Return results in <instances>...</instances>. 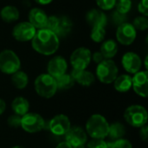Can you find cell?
Instances as JSON below:
<instances>
[{
  "label": "cell",
  "instance_id": "22",
  "mask_svg": "<svg viewBox=\"0 0 148 148\" xmlns=\"http://www.w3.org/2000/svg\"><path fill=\"white\" fill-rule=\"evenodd\" d=\"M19 16L20 14L18 9L13 5H6L0 10L1 19L8 23L16 22L19 19Z\"/></svg>",
  "mask_w": 148,
  "mask_h": 148
},
{
  "label": "cell",
  "instance_id": "5",
  "mask_svg": "<svg viewBox=\"0 0 148 148\" xmlns=\"http://www.w3.org/2000/svg\"><path fill=\"white\" fill-rule=\"evenodd\" d=\"M119 75V69L112 59H105L97 64L95 77L103 84H111Z\"/></svg>",
  "mask_w": 148,
  "mask_h": 148
},
{
  "label": "cell",
  "instance_id": "20",
  "mask_svg": "<svg viewBox=\"0 0 148 148\" xmlns=\"http://www.w3.org/2000/svg\"><path fill=\"white\" fill-rule=\"evenodd\" d=\"M113 83L117 92L121 94L127 93L132 88V76L128 74H122L118 75Z\"/></svg>",
  "mask_w": 148,
  "mask_h": 148
},
{
  "label": "cell",
  "instance_id": "11",
  "mask_svg": "<svg viewBox=\"0 0 148 148\" xmlns=\"http://www.w3.org/2000/svg\"><path fill=\"white\" fill-rule=\"evenodd\" d=\"M136 36L137 30L130 23H122L116 29V39L122 45H131L135 41Z\"/></svg>",
  "mask_w": 148,
  "mask_h": 148
},
{
  "label": "cell",
  "instance_id": "31",
  "mask_svg": "<svg viewBox=\"0 0 148 148\" xmlns=\"http://www.w3.org/2000/svg\"><path fill=\"white\" fill-rule=\"evenodd\" d=\"M97 6L101 10H110L114 8L117 0H95Z\"/></svg>",
  "mask_w": 148,
  "mask_h": 148
},
{
  "label": "cell",
  "instance_id": "30",
  "mask_svg": "<svg viewBox=\"0 0 148 148\" xmlns=\"http://www.w3.org/2000/svg\"><path fill=\"white\" fill-rule=\"evenodd\" d=\"M59 26H60V19L57 16H48L45 29H48L56 34V32L58 31Z\"/></svg>",
  "mask_w": 148,
  "mask_h": 148
},
{
  "label": "cell",
  "instance_id": "23",
  "mask_svg": "<svg viewBox=\"0 0 148 148\" xmlns=\"http://www.w3.org/2000/svg\"><path fill=\"white\" fill-rule=\"evenodd\" d=\"M126 134H127L126 127L121 122L116 121V122H113L109 124V130H108V137L111 140V141L124 138Z\"/></svg>",
  "mask_w": 148,
  "mask_h": 148
},
{
  "label": "cell",
  "instance_id": "25",
  "mask_svg": "<svg viewBox=\"0 0 148 148\" xmlns=\"http://www.w3.org/2000/svg\"><path fill=\"white\" fill-rule=\"evenodd\" d=\"M56 82L57 86V90H68L72 88L75 82L70 74H64L57 78H56Z\"/></svg>",
  "mask_w": 148,
  "mask_h": 148
},
{
  "label": "cell",
  "instance_id": "24",
  "mask_svg": "<svg viewBox=\"0 0 148 148\" xmlns=\"http://www.w3.org/2000/svg\"><path fill=\"white\" fill-rule=\"evenodd\" d=\"M11 83L15 88L23 90L29 84V76L24 71L18 70L11 75Z\"/></svg>",
  "mask_w": 148,
  "mask_h": 148
},
{
  "label": "cell",
  "instance_id": "2",
  "mask_svg": "<svg viewBox=\"0 0 148 148\" xmlns=\"http://www.w3.org/2000/svg\"><path fill=\"white\" fill-rule=\"evenodd\" d=\"M109 122L101 114H94L86 121L85 131L91 139L105 140L108 135Z\"/></svg>",
  "mask_w": 148,
  "mask_h": 148
},
{
  "label": "cell",
  "instance_id": "28",
  "mask_svg": "<svg viewBox=\"0 0 148 148\" xmlns=\"http://www.w3.org/2000/svg\"><path fill=\"white\" fill-rule=\"evenodd\" d=\"M108 148H133V145L129 140L122 138L108 142Z\"/></svg>",
  "mask_w": 148,
  "mask_h": 148
},
{
  "label": "cell",
  "instance_id": "13",
  "mask_svg": "<svg viewBox=\"0 0 148 148\" xmlns=\"http://www.w3.org/2000/svg\"><path fill=\"white\" fill-rule=\"evenodd\" d=\"M132 88L134 93L142 98L148 95V72L147 70H140L132 76Z\"/></svg>",
  "mask_w": 148,
  "mask_h": 148
},
{
  "label": "cell",
  "instance_id": "33",
  "mask_svg": "<svg viewBox=\"0 0 148 148\" xmlns=\"http://www.w3.org/2000/svg\"><path fill=\"white\" fill-rule=\"evenodd\" d=\"M7 125L14 129L21 127V116L15 114H10L7 119Z\"/></svg>",
  "mask_w": 148,
  "mask_h": 148
},
{
  "label": "cell",
  "instance_id": "3",
  "mask_svg": "<svg viewBox=\"0 0 148 148\" xmlns=\"http://www.w3.org/2000/svg\"><path fill=\"white\" fill-rule=\"evenodd\" d=\"M123 118L129 126L135 128H140L147 124V110L142 105L133 104L125 109Z\"/></svg>",
  "mask_w": 148,
  "mask_h": 148
},
{
  "label": "cell",
  "instance_id": "12",
  "mask_svg": "<svg viewBox=\"0 0 148 148\" xmlns=\"http://www.w3.org/2000/svg\"><path fill=\"white\" fill-rule=\"evenodd\" d=\"M65 136V141L72 148L85 146L88 142V134L84 128L79 126H74L69 128Z\"/></svg>",
  "mask_w": 148,
  "mask_h": 148
},
{
  "label": "cell",
  "instance_id": "27",
  "mask_svg": "<svg viewBox=\"0 0 148 148\" xmlns=\"http://www.w3.org/2000/svg\"><path fill=\"white\" fill-rule=\"evenodd\" d=\"M132 4V0H117L114 7L116 8L117 13L121 15H125L130 11Z\"/></svg>",
  "mask_w": 148,
  "mask_h": 148
},
{
  "label": "cell",
  "instance_id": "1",
  "mask_svg": "<svg viewBox=\"0 0 148 148\" xmlns=\"http://www.w3.org/2000/svg\"><path fill=\"white\" fill-rule=\"evenodd\" d=\"M31 46L38 54L49 56L54 55L58 50L60 41L55 32L44 28L36 30V35L31 40Z\"/></svg>",
  "mask_w": 148,
  "mask_h": 148
},
{
  "label": "cell",
  "instance_id": "14",
  "mask_svg": "<svg viewBox=\"0 0 148 148\" xmlns=\"http://www.w3.org/2000/svg\"><path fill=\"white\" fill-rule=\"evenodd\" d=\"M121 65L125 71H127L128 74L134 75L141 70L142 60L138 54L129 51L123 55L121 58Z\"/></svg>",
  "mask_w": 148,
  "mask_h": 148
},
{
  "label": "cell",
  "instance_id": "7",
  "mask_svg": "<svg viewBox=\"0 0 148 148\" xmlns=\"http://www.w3.org/2000/svg\"><path fill=\"white\" fill-rule=\"evenodd\" d=\"M45 126L42 116L35 112H28L21 117V128L29 134H36L41 132Z\"/></svg>",
  "mask_w": 148,
  "mask_h": 148
},
{
  "label": "cell",
  "instance_id": "4",
  "mask_svg": "<svg viewBox=\"0 0 148 148\" xmlns=\"http://www.w3.org/2000/svg\"><path fill=\"white\" fill-rule=\"evenodd\" d=\"M34 89L40 97L50 99L57 92L56 79L47 73L41 74L34 81Z\"/></svg>",
  "mask_w": 148,
  "mask_h": 148
},
{
  "label": "cell",
  "instance_id": "8",
  "mask_svg": "<svg viewBox=\"0 0 148 148\" xmlns=\"http://www.w3.org/2000/svg\"><path fill=\"white\" fill-rule=\"evenodd\" d=\"M91 56L92 53L90 49L86 47H80L75 49L69 58V62L73 69H86L92 61Z\"/></svg>",
  "mask_w": 148,
  "mask_h": 148
},
{
  "label": "cell",
  "instance_id": "18",
  "mask_svg": "<svg viewBox=\"0 0 148 148\" xmlns=\"http://www.w3.org/2000/svg\"><path fill=\"white\" fill-rule=\"evenodd\" d=\"M86 20L91 27L102 26L105 27L107 24V16L103 10L98 9L90 10L86 15Z\"/></svg>",
  "mask_w": 148,
  "mask_h": 148
},
{
  "label": "cell",
  "instance_id": "16",
  "mask_svg": "<svg viewBox=\"0 0 148 148\" xmlns=\"http://www.w3.org/2000/svg\"><path fill=\"white\" fill-rule=\"evenodd\" d=\"M28 19L29 23H30L37 30L46 27L48 16L43 10L40 8H32L29 12Z\"/></svg>",
  "mask_w": 148,
  "mask_h": 148
},
{
  "label": "cell",
  "instance_id": "37",
  "mask_svg": "<svg viewBox=\"0 0 148 148\" xmlns=\"http://www.w3.org/2000/svg\"><path fill=\"white\" fill-rule=\"evenodd\" d=\"M6 107H7V105H6L5 101H4L3 99L0 98V116H1L4 112H5V110H6Z\"/></svg>",
  "mask_w": 148,
  "mask_h": 148
},
{
  "label": "cell",
  "instance_id": "21",
  "mask_svg": "<svg viewBox=\"0 0 148 148\" xmlns=\"http://www.w3.org/2000/svg\"><path fill=\"white\" fill-rule=\"evenodd\" d=\"M100 52L102 54L105 59H112L114 58L118 52V45L117 42L113 39L104 40L101 45Z\"/></svg>",
  "mask_w": 148,
  "mask_h": 148
},
{
  "label": "cell",
  "instance_id": "38",
  "mask_svg": "<svg viewBox=\"0 0 148 148\" xmlns=\"http://www.w3.org/2000/svg\"><path fill=\"white\" fill-rule=\"evenodd\" d=\"M56 148H72V147L66 141H62L60 143L57 144V146L56 147Z\"/></svg>",
  "mask_w": 148,
  "mask_h": 148
},
{
  "label": "cell",
  "instance_id": "10",
  "mask_svg": "<svg viewBox=\"0 0 148 148\" xmlns=\"http://www.w3.org/2000/svg\"><path fill=\"white\" fill-rule=\"evenodd\" d=\"M71 127V122L69 118L63 114H59L55 115L49 124V129L52 134L56 136H64Z\"/></svg>",
  "mask_w": 148,
  "mask_h": 148
},
{
  "label": "cell",
  "instance_id": "19",
  "mask_svg": "<svg viewBox=\"0 0 148 148\" xmlns=\"http://www.w3.org/2000/svg\"><path fill=\"white\" fill-rule=\"evenodd\" d=\"M29 101L23 96H16L11 102V109L13 114L21 117L29 112Z\"/></svg>",
  "mask_w": 148,
  "mask_h": 148
},
{
  "label": "cell",
  "instance_id": "15",
  "mask_svg": "<svg viewBox=\"0 0 148 148\" xmlns=\"http://www.w3.org/2000/svg\"><path fill=\"white\" fill-rule=\"evenodd\" d=\"M68 69V62L62 56H56L52 57L47 65V74L55 79L66 74Z\"/></svg>",
  "mask_w": 148,
  "mask_h": 148
},
{
  "label": "cell",
  "instance_id": "42",
  "mask_svg": "<svg viewBox=\"0 0 148 148\" xmlns=\"http://www.w3.org/2000/svg\"><path fill=\"white\" fill-rule=\"evenodd\" d=\"M74 148H85V146H81V147H74Z\"/></svg>",
  "mask_w": 148,
  "mask_h": 148
},
{
  "label": "cell",
  "instance_id": "40",
  "mask_svg": "<svg viewBox=\"0 0 148 148\" xmlns=\"http://www.w3.org/2000/svg\"><path fill=\"white\" fill-rule=\"evenodd\" d=\"M147 59L148 56H147L146 58H145V68H146V70H147Z\"/></svg>",
  "mask_w": 148,
  "mask_h": 148
},
{
  "label": "cell",
  "instance_id": "9",
  "mask_svg": "<svg viewBox=\"0 0 148 148\" xmlns=\"http://www.w3.org/2000/svg\"><path fill=\"white\" fill-rule=\"evenodd\" d=\"M36 33V29L29 22H21L16 23L12 29L13 37L21 42H29Z\"/></svg>",
  "mask_w": 148,
  "mask_h": 148
},
{
  "label": "cell",
  "instance_id": "17",
  "mask_svg": "<svg viewBox=\"0 0 148 148\" xmlns=\"http://www.w3.org/2000/svg\"><path fill=\"white\" fill-rule=\"evenodd\" d=\"M70 75L75 80V82L82 87H90L95 82V75L87 69H72Z\"/></svg>",
  "mask_w": 148,
  "mask_h": 148
},
{
  "label": "cell",
  "instance_id": "35",
  "mask_svg": "<svg viewBox=\"0 0 148 148\" xmlns=\"http://www.w3.org/2000/svg\"><path fill=\"white\" fill-rule=\"evenodd\" d=\"M139 135H140V140L143 141V142H147L148 140V126L147 124L141 127L140 128V131H139Z\"/></svg>",
  "mask_w": 148,
  "mask_h": 148
},
{
  "label": "cell",
  "instance_id": "6",
  "mask_svg": "<svg viewBox=\"0 0 148 148\" xmlns=\"http://www.w3.org/2000/svg\"><path fill=\"white\" fill-rule=\"evenodd\" d=\"M21 69V61L18 56L11 49H3L0 52V71L11 75Z\"/></svg>",
  "mask_w": 148,
  "mask_h": 148
},
{
  "label": "cell",
  "instance_id": "32",
  "mask_svg": "<svg viewBox=\"0 0 148 148\" xmlns=\"http://www.w3.org/2000/svg\"><path fill=\"white\" fill-rule=\"evenodd\" d=\"M85 148H108V142L105 140L92 139L87 142Z\"/></svg>",
  "mask_w": 148,
  "mask_h": 148
},
{
  "label": "cell",
  "instance_id": "34",
  "mask_svg": "<svg viewBox=\"0 0 148 148\" xmlns=\"http://www.w3.org/2000/svg\"><path fill=\"white\" fill-rule=\"evenodd\" d=\"M138 10L139 12L144 16H148V0H140V2L138 4Z\"/></svg>",
  "mask_w": 148,
  "mask_h": 148
},
{
  "label": "cell",
  "instance_id": "26",
  "mask_svg": "<svg viewBox=\"0 0 148 148\" xmlns=\"http://www.w3.org/2000/svg\"><path fill=\"white\" fill-rule=\"evenodd\" d=\"M106 36V29L105 27L102 26H95L92 27L90 32V38L95 42L100 43L105 40Z\"/></svg>",
  "mask_w": 148,
  "mask_h": 148
},
{
  "label": "cell",
  "instance_id": "41",
  "mask_svg": "<svg viewBox=\"0 0 148 148\" xmlns=\"http://www.w3.org/2000/svg\"><path fill=\"white\" fill-rule=\"evenodd\" d=\"M10 148H25L23 146H21V145H16V146H14Z\"/></svg>",
  "mask_w": 148,
  "mask_h": 148
},
{
  "label": "cell",
  "instance_id": "36",
  "mask_svg": "<svg viewBox=\"0 0 148 148\" xmlns=\"http://www.w3.org/2000/svg\"><path fill=\"white\" fill-rule=\"evenodd\" d=\"M91 59L96 63V64H99L100 62H101L103 60H105L104 56H102V54L100 52V51H96L95 53L92 54V56H91Z\"/></svg>",
  "mask_w": 148,
  "mask_h": 148
},
{
  "label": "cell",
  "instance_id": "39",
  "mask_svg": "<svg viewBox=\"0 0 148 148\" xmlns=\"http://www.w3.org/2000/svg\"><path fill=\"white\" fill-rule=\"evenodd\" d=\"M34 1L40 5H47L51 3L54 0H34Z\"/></svg>",
  "mask_w": 148,
  "mask_h": 148
},
{
  "label": "cell",
  "instance_id": "29",
  "mask_svg": "<svg viewBox=\"0 0 148 148\" xmlns=\"http://www.w3.org/2000/svg\"><path fill=\"white\" fill-rule=\"evenodd\" d=\"M134 27L135 28V29L137 30H146L148 29V19L147 16H140L134 18L133 23Z\"/></svg>",
  "mask_w": 148,
  "mask_h": 148
}]
</instances>
